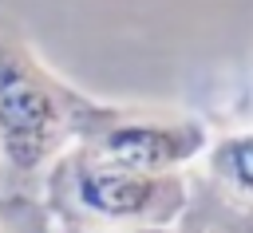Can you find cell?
Segmentation results:
<instances>
[{
    "label": "cell",
    "mask_w": 253,
    "mask_h": 233,
    "mask_svg": "<svg viewBox=\"0 0 253 233\" xmlns=\"http://www.w3.org/2000/svg\"><path fill=\"white\" fill-rule=\"evenodd\" d=\"M99 99L55 75L0 16V170L8 190H40L47 166L83 134Z\"/></svg>",
    "instance_id": "obj_1"
},
{
    "label": "cell",
    "mask_w": 253,
    "mask_h": 233,
    "mask_svg": "<svg viewBox=\"0 0 253 233\" xmlns=\"http://www.w3.org/2000/svg\"><path fill=\"white\" fill-rule=\"evenodd\" d=\"M51 233L67 229H170L190 197V174H138L67 146L40 182Z\"/></svg>",
    "instance_id": "obj_2"
},
{
    "label": "cell",
    "mask_w": 253,
    "mask_h": 233,
    "mask_svg": "<svg viewBox=\"0 0 253 233\" xmlns=\"http://www.w3.org/2000/svg\"><path fill=\"white\" fill-rule=\"evenodd\" d=\"M210 126L190 111L107 103L99 99L83 134L71 142L99 162L138 170V174H182L198 166L210 146Z\"/></svg>",
    "instance_id": "obj_3"
},
{
    "label": "cell",
    "mask_w": 253,
    "mask_h": 233,
    "mask_svg": "<svg viewBox=\"0 0 253 233\" xmlns=\"http://www.w3.org/2000/svg\"><path fill=\"white\" fill-rule=\"evenodd\" d=\"M198 162H202V178L213 190H221L225 197L253 209V126L210 138V146Z\"/></svg>",
    "instance_id": "obj_4"
},
{
    "label": "cell",
    "mask_w": 253,
    "mask_h": 233,
    "mask_svg": "<svg viewBox=\"0 0 253 233\" xmlns=\"http://www.w3.org/2000/svg\"><path fill=\"white\" fill-rule=\"evenodd\" d=\"M166 233H253V209L213 190L202 174H190V197Z\"/></svg>",
    "instance_id": "obj_5"
},
{
    "label": "cell",
    "mask_w": 253,
    "mask_h": 233,
    "mask_svg": "<svg viewBox=\"0 0 253 233\" xmlns=\"http://www.w3.org/2000/svg\"><path fill=\"white\" fill-rule=\"evenodd\" d=\"M0 233H51L47 209L32 190H4L0 194Z\"/></svg>",
    "instance_id": "obj_6"
},
{
    "label": "cell",
    "mask_w": 253,
    "mask_h": 233,
    "mask_svg": "<svg viewBox=\"0 0 253 233\" xmlns=\"http://www.w3.org/2000/svg\"><path fill=\"white\" fill-rule=\"evenodd\" d=\"M67 233H166L158 225H138V229H67Z\"/></svg>",
    "instance_id": "obj_7"
}]
</instances>
